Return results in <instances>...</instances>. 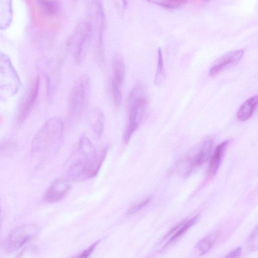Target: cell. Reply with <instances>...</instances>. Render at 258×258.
I'll return each mask as SVG.
<instances>
[{"label": "cell", "instance_id": "obj_1", "mask_svg": "<svg viewBox=\"0 0 258 258\" xmlns=\"http://www.w3.org/2000/svg\"><path fill=\"white\" fill-rule=\"evenodd\" d=\"M63 131V123L60 117H54L46 120L33 140L32 154L45 157L54 153L61 142Z\"/></svg>", "mask_w": 258, "mask_h": 258}, {"label": "cell", "instance_id": "obj_2", "mask_svg": "<svg viewBox=\"0 0 258 258\" xmlns=\"http://www.w3.org/2000/svg\"><path fill=\"white\" fill-rule=\"evenodd\" d=\"M145 93L144 87L140 84H136L130 93L128 121L123 135L125 144L130 142L145 116L148 104Z\"/></svg>", "mask_w": 258, "mask_h": 258}, {"label": "cell", "instance_id": "obj_3", "mask_svg": "<svg viewBox=\"0 0 258 258\" xmlns=\"http://www.w3.org/2000/svg\"><path fill=\"white\" fill-rule=\"evenodd\" d=\"M93 31L92 22L83 19L79 22L67 40V47L78 63L82 61L87 54Z\"/></svg>", "mask_w": 258, "mask_h": 258}, {"label": "cell", "instance_id": "obj_4", "mask_svg": "<svg viewBox=\"0 0 258 258\" xmlns=\"http://www.w3.org/2000/svg\"><path fill=\"white\" fill-rule=\"evenodd\" d=\"M21 86V80L11 59L0 51V100L12 98Z\"/></svg>", "mask_w": 258, "mask_h": 258}, {"label": "cell", "instance_id": "obj_5", "mask_svg": "<svg viewBox=\"0 0 258 258\" xmlns=\"http://www.w3.org/2000/svg\"><path fill=\"white\" fill-rule=\"evenodd\" d=\"M90 77L82 75L75 82L68 97V111L72 117H78L86 109L90 95Z\"/></svg>", "mask_w": 258, "mask_h": 258}, {"label": "cell", "instance_id": "obj_6", "mask_svg": "<svg viewBox=\"0 0 258 258\" xmlns=\"http://www.w3.org/2000/svg\"><path fill=\"white\" fill-rule=\"evenodd\" d=\"M38 228L34 224L21 225L13 230L6 241L7 249L9 252L18 250L36 236Z\"/></svg>", "mask_w": 258, "mask_h": 258}, {"label": "cell", "instance_id": "obj_7", "mask_svg": "<svg viewBox=\"0 0 258 258\" xmlns=\"http://www.w3.org/2000/svg\"><path fill=\"white\" fill-rule=\"evenodd\" d=\"M94 3L95 20L97 27V53L100 61L104 57V37L105 30L106 17L101 1H96Z\"/></svg>", "mask_w": 258, "mask_h": 258}, {"label": "cell", "instance_id": "obj_8", "mask_svg": "<svg viewBox=\"0 0 258 258\" xmlns=\"http://www.w3.org/2000/svg\"><path fill=\"white\" fill-rule=\"evenodd\" d=\"M213 144L212 139H207L199 146L197 152L187 158V174H189L208 160L212 152Z\"/></svg>", "mask_w": 258, "mask_h": 258}, {"label": "cell", "instance_id": "obj_9", "mask_svg": "<svg viewBox=\"0 0 258 258\" xmlns=\"http://www.w3.org/2000/svg\"><path fill=\"white\" fill-rule=\"evenodd\" d=\"M71 189L69 181L62 178L54 180L43 196V199L50 203L58 202L64 199Z\"/></svg>", "mask_w": 258, "mask_h": 258}, {"label": "cell", "instance_id": "obj_10", "mask_svg": "<svg viewBox=\"0 0 258 258\" xmlns=\"http://www.w3.org/2000/svg\"><path fill=\"white\" fill-rule=\"evenodd\" d=\"M244 51L243 49L228 52L216 60L210 68L209 73L211 76H215L224 70L235 66L242 58Z\"/></svg>", "mask_w": 258, "mask_h": 258}, {"label": "cell", "instance_id": "obj_11", "mask_svg": "<svg viewBox=\"0 0 258 258\" xmlns=\"http://www.w3.org/2000/svg\"><path fill=\"white\" fill-rule=\"evenodd\" d=\"M39 87V79L37 78L33 83L18 110L17 118L19 122L23 121L31 111L37 98Z\"/></svg>", "mask_w": 258, "mask_h": 258}, {"label": "cell", "instance_id": "obj_12", "mask_svg": "<svg viewBox=\"0 0 258 258\" xmlns=\"http://www.w3.org/2000/svg\"><path fill=\"white\" fill-rule=\"evenodd\" d=\"M87 120L95 138L100 139L103 135L105 123L102 110L99 107L92 108L88 114Z\"/></svg>", "mask_w": 258, "mask_h": 258}, {"label": "cell", "instance_id": "obj_13", "mask_svg": "<svg viewBox=\"0 0 258 258\" xmlns=\"http://www.w3.org/2000/svg\"><path fill=\"white\" fill-rule=\"evenodd\" d=\"M228 144V141L225 140L216 147L212 155L208 168L207 175L209 178L214 176L217 172L220 165L222 156Z\"/></svg>", "mask_w": 258, "mask_h": 258}, {"label": "cell", "instance_id": "obj_14", "mask_svg": "<svg viewBox=\"0 0 258 258\" xmlns=\"http://www.w3.org/2000/svg\"><path fill=\"white\" fill-rule=\"evenodd\" d=\"M125 63L123 57L116 53L112 61V76L111 81L121 87L125 77Z\"/></svg>", "mask_w": 258, "mask_h": 258}, {"label": "cell", "instance_id": "obj_15", "mask_svg": "<svg viewBox=\"0 0 258 258\" xmlns=\"http://www.w3.org/2000/svg\"><path fill=\"white\" fill-rule=\"evenodd\" d=\"M257 95L248 98L239 108L236 116L241 121H244L251 117L253 114L257 104Z\"/></svg>", "mask_w": 258, "mask_h": 258}, {"label": "cell", "instance_id": "obj_16", "mask_svg": "<svg viewBox=\"0 0 258 258\" xmlns=\"http://www.w3.org/2000/svg\"><path fill=\"white\" fill-rule=\"evenodd\" d=\"M13 17L11 1H0V29H7L10 25Z\"/></svg>", "mask_w": 258, "mask_h": 258}, {"label": "cell", "instance_id": "obj_17", "mask_svg": "<svg viewBox=\"0 0 258 258\" xmlns=\"http://www.w3.org/2000/svg\"><path fill=\"white\" fill-rule=\"evenodd\" d=\"M218 237L217 232L209 234L199 241L195 246L196 253L199 256L206 253L215 243Z\"/></svg>", "mask_w": 258, "mask_h": 258}, {"label": "cell", "instance_id": "obj_18", "mask_svg": "<svg viewBox=\"0 0 258 258\" xmlns=\"http://www.w3.org/2000/svg\"><path fill=\"white\" fill-rule=\"evenodd\" d=\"M37 6L44 14L51 16L57 14L61 9V4L58 1H36Z\"/></svg>", "mask_w": 258, "mask_h": 258}, {"label": "cell", "instance_id": "obj_19", "mask_svg": "<svg viewBox=\"0 0 258 258\" xmlns=\"http://www.w3.org/2000/svg\"><path fill=\"white\" fill-rule=\"evenodd\" d=\"M199 215H197L187 221H184L182 224L178 228V230L174 232L173 235L165 245L164 247L168 246L178 239L188 229L197 223Z\"/></svg>", "mask_w": 258, "mask_h": 258}, {"label": "cell", "instance_id": "obj_20", "mask_svg": "<svg viewBox=\"0 0 258 258\" xmlns=\"http://www.w3.org/2000/svg\"><path fill=\"white\" fill-rule=\"evenodd\" d=\"M165 79V73L163 67V58L162 49L159 48L158 49V63L157 72L154 80L156 85H160L164 81Z\"/></svg>", "mask_w": 258, "mask_h": 258}, {"label": "cell", "instance_id": "obj_21", "mask_svg": "<svg viewBox=\"0 0 258 258\" xmlns=\"http://www.w3.org/2000/svg\"><path fill=\"white\" fill-rule=\"evenodd\" d=\"M152 2L165 8L173 9L186 4L187 1L185 0H162L152 1Z\"/></svg>", "mask_w": 258, "mask_h": 258}, {"label": "cell", "instance_id": "obj_22", "mask_svg": "<svg viewBox=\"0 0 258 258\" xmlns=\"http://www.w3.org/2000/svg\"><path fill=\"white\" fill-rule=\"evenodd\" d=\"M120 88L117 84L111 81V91L112 98L113 104L116 108L120 106L122 102V95Z\"/></svg>", "mask_w": 258, "mask_h": 258}, {"label": "cell", "instance_id": "obj_23", "mask_svg": "<svg viewBox=\"0 0 258 258\" xmlns=\"http://www.w3.org/2000/svg\"><path fill=\"white\" fill-rule=\"evenodd\" d=\"M150 198L148 197L140 202H138L131 206L126 212L127 215L134 214L146 206L150 201Z\"/></svg>", "mask_w": 258, "mask_h": 258}, {"label": "cell", "instance_id": "obj_24", "mask_svg": "<svg viewBox=\"0 0 258 258\" xmlns=\"http://www.w3.org/2000/svg\"><path fill=\"white\" fill-rule=\"evenodd\" d=\"M100 241V240L95 241L88 248L74 258H89Z\"/></svg>", "mask_w": 258, "mask_h": 258}, {"label": "cell", "instance_id": "obj_25", "mask_svg": "<svg viewBox=\"0 0 258 258\" xmlns=\"http://www.w3.org/2000/svg\"><path fill=\"white\" fill-rule=\"evenodd\" d=\"M242 253L241 247H237L231 251L223 258H239Z\"/></svg>", "mask_w": 258, "mask_h": 258}, {"label": "cell", "instance_id": "obj_26", "mask_svg": "<svg viewBox=\"0 0 258 258\" xmlns=\"http://www.w3.org/2000/svg\"><path fill=\"white\" fill-rule=\"evenodd\" d=\"M1 212H0V227H1Z\"/></svg>", "mask_w": 258, "mask_h": 258}]
</instances>
